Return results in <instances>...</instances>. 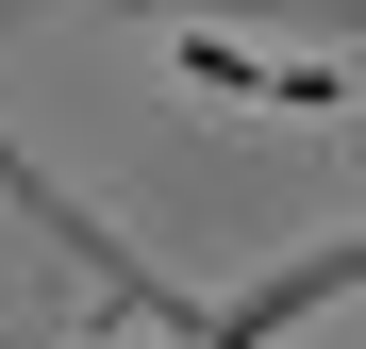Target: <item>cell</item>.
<instances>
[{
    "mask_svg": "<svg viewBox=\"0 0 366 349\" xmlns=\"http://www.w3.org/2000/svg\"><path fill=\"white\" fill-rule=\"evenodd\" d=\"M183 84H217V100H300V116H333V100H350L333 67H250V50H217L200 17H183Z\"/></svg>",
    "mask_w": 366,
    "mask_h": 349,
    "instance_id": "1",
    "label": "cell"
}]
</instances>
